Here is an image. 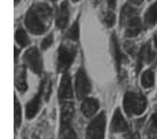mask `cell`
Listing matches in <instances>:
<instances>
[{
    "instance_id": "obj_9",
    "label": "cell",
    "mask_w": 157,
    "mask_h": 139,
    "mask_svg": "<svg viewBox=\"0 0 157 139\" xmlns=\"http://www.w3.org/2000/svg\"><path fill=\"white\" fill-rule=\"evenodd\" d=\"M129 130V125L122 115L120 108L114 112V115L110 123V131L112 132H126Z\"/></svg>"
},
{
    "instance_id": "obj_13",
    "label": "cell",
    "mask_w": 157,
    "mask_h": 139,
    "mask_svg": "<svg viewBox=\"0 0 157 139\" xmlns=\"http://www.w3.org/2000/svg\"><path fill=\"white\" fill-rule=\"evenodd\" d=\"M99 108V103L94 98H86L81 105V111L86 118L94 116Z\"/></svg>"
},
{
    "instance_id": "obj_2",
    "label": "cell",
    "mask_w": 157,
    "mask_h": 139,
    "mask_svg": "<svg viewBox=\"0 0 157 139\" xmlns=\"http://www.w3.org/2000/svg\"><path fill=\"white\" fill-rule=\"evenodd\" d=\"M121 24L123 26H125V36L129 38L137 37L141 32L142 24L138 16L137 10L129 5H125L122 8Z\"/></svg>"
},
{
    "instance_id": "obj_12",
    "label": "cell",
    "mask_w": 157,
    "mask_h": 139,
    "mask_svg": "<svg viewBox=\"0 0 157 139\" xmlns=\"http://www.w3.org/2000/svg\"><path fill=\"white\" fill-rule=\"evenodd\" d=\"M73 116H74V104L71 102L64 103L62 107V116H60L62 128L71 127Z\"/></svg>"
},
{
    "instance_id": "obj_25",
    "label": "cell",
    "mask_w": 157,
    "mask_h": 139,
    "mask_svg": "<svg viewBox=\"0 0 157 139\" xmlns=\"http://www.w3.org/2000/svg\"><path fill=\"white\" fill-rule=\"evenodd\" d=\"M146 133H157V114L151 116L149 123L147 125Z\"/></svg>"
},
{
    "instance_id": "obj_6",
    "label": "cell",
    "mask_w": 157,
    "mask_h": 139,
    "mask_svg": "<svg viewBox=\"0 0 157 139\" xmlns=\"http://www.w3.org/2000/svg\"><path fill=\"white\" fill-rule=\"evenodd\" d=\"M24 64L28 66L32 72H34L36 74H41L43 68V62L42 57L40 55L39 50L36 47H32L28 49L23 56Z\"/></svg>"
},
{
    "instance_id": "obj_20",
    "label": "cell",
    "mask_w": 157,
    "mask_h": 139,
    "mask_svg": "<svg viewBox=\"0 0 157 139\" xmlns=\"http://www.w3.org/2000/svg\"><path fill=\"white\" fill-rule=\"evenodd\" d=\"M39 90L42 92V98L46 102H48L49 99V96H50V92H51V82L50 80L46 78L44 80H42V82L40 84V88Z\"/></svg>"
},
{
    "instance_id": "obj_5",
    "label": "cell",
    "mask_w": 157,
    "mask_h": 139,
    "mask_svg": "<svg viewBox=\"0 0 157 139\" xmlns=\"http://www.w3.org/2000/svg\"><path fill=\"white\" fill-rule=\"evenodd\" d=\"M105 127H106V114L105 112H101L88 125L86 139H104Z\"/></svg>"
},
{
    "instance_id": "obj_21",
    "label": "cell",
    "mask_w": 157,
    "mask_h": 139,
    "mask_svg": "<svg viewBox=\"0 0 157 139\" xmlns=\"http://www.w3.org/2000/svg\"><path fill=\"white\" fill-rule=\"evenodd\" d=\"M78 37H80V29H78V21H75L73 25L71 26V29L67 32V38L71 40H78Z\"/></svg>"
},
{
    "instance_id": "obj_32",
    "label": "cell",
    "mask_w": 157,
    "mask_h": 139,
    "mask_svg": "<svg viewBox=\"0 0 157 139\" xmlns=\"http://www.w3.org/2000/svg\"><path fill=\"white\" fill-rule=\"evenodd\" d=\"M154 42H155V47L157 49V32L155 33V36H154Z\"/></svg>"
},
{
    "instance_id": "obj_36",
    "label": "cell",
    "mask_w": 157,
    "mask_h": 139,
    "mask_svg": "<svg viewBox=\"0 0 157 139\" xmlns=\"http://www.w3.org/2000/svg\"><path fill=\"white\" fill-rule=\"evenodd\" d=\"M51 1H57V0H51Z\"/></svg>"
},
{
    "instance_id": "obj_14",
    "label": "cell",
    "mask_w": 157,
    "mask_h": 139,
    "mask_svg": "<svg viewBox=\"0 0 157 139\" xmlns=\"http://www.w3.org/2000/svg\"><path fill=\"white\" fill-rule=\"evenodd\" d=\"M154 58V54L150 49L149 44H145L141 48V50L138 54V65H137V72L140 71L144 63H150Z\"/></svg>"
},
{
    "instance_id": "obj_31",
    "label": "cell",
    "mask_w": 157,
    "mask_h": 139,
    "mask_svg": "<svg viewBox=\"0 0 157 139\" xmlns=\"http://www.w3.org/2000/svg\"><path fill=\"white\" fill-rule=\"evenodd\" d=\"M126 139H138V136L137 133H134V135H129V136H126Z\"/></svg>"
},
{
    "instance_id": "obj_33",
    "label": "cell",
    "mask_w": 157,
    "mask_h": 139,
    "mask_svg": "<svg viewBox=\"0 0 157 139\" xmlns=\"http://www.w3.org/2000/svg\"><path fill=\"white\" fill-rule=\"evenodd\" d=\"M21 0H15V5H18V2H20Z\"/></svg>"
},
{
    "instance_id": "obj_15",
    "label": "cell",
    "mask_w": 157,
    "mask_h": 139,
    "mask_svg": "<svg viewBox=\"0 0 157 139\" xmlns=\"http://www.w3.org/2000/svg\"><path fill=\"white\" fill-rule=\"evenodd\" d=\"M15 86L20 92H25L28 90V83H26V72L24 66L17 68L15 75Z\"/></svg>"
},
{
    "instance_id": "obj_30",
    "label": "cell",
    "mask_w": 157,
    "mask_h": 139,
    "mask_svg": "<svg viewBox=\"0 0 157 139\" xmlns=\"http://www.w3.org/2000/svg\"><path fill=\"white\" fill-rule=\"evenodd\" d=\"M133 5H141L144 0H130Z\"/></svg>"
},
{
    "instance_id": "obj_1",
    "label": "cell",
    "mask_w": 157,
    "mask_h": 139,
    "mask_svg": "<svg viewBox=\"0 0 157 139\" xmlns=\"http://www.w3.org/2000/svg\"><path fill=\"white\" fill-rule=\"evenodd\" d=\"M51 17V9L47 4H36L29 9L25 25L29 31L39 36L47 31V22Z\"/></svg>"
},
{
    "instance_id": "obj_27",
    "label": "cell",
    "mask_w": 157,
    "mask_h": 139,
    "mask_svg": "<svg viewBox=\"0 0 157 139\" xmlns=\"http://www.w3.org/2000/svg\"><path fill=\"white\" fill-rule=\"evenodd\" d=\"M126 50L131 54V55H134V52H136V49H134V44H131V42H126Z\"/></svg>"
},
{
    "instance_id": "obj_22",
    "label": "cell",
    "mask_w": 157,
    "mask_h": 139,
    "mask_svg": "<svg viewBox=\"0 0 157 139\" xmlns=\"http://www.w3.org/2000/svg\"><path fill=\"white\" fill-rule=\"evenodd\" d=\"M60 139H78V136L72 127H65L62 128Z\"/></svg>"
},
{
    "instance_id": "obj_29",
    "label": "cell",
    "mask_w": 157,
    "mask_h": 139,
    "mask_svg": "<svg viewBox=\"0 0 157 139\" xmlns=\"http://www.w3.org/2000/svg\"><path fill=\"white\" fill-rule=\"evenodd\" d=\"M148 139H157V133H147Z\"/></svg>"
},
{
    "instance_id": "obj_26",
    "label": "cell",
    "mask_w": 157,
    "mask_h": 139,
    "mask_svg": "<svg viewBox=\"0 0 157 139\" xmlns=\"http://www.w3.org/2000/svg\"><path fill=\"white\" fill-rule=\"evenodd\" d=\"M52 42H54V37H52V34H49V36L46 37V38L42 40V42H41V48H42V50L48 49V48L52 44Z\"/></svg>"
},
{
    "instance_id": "obj_7",
    "label": "cell",
    "mask_w": 157,
    "mask_h": 139,
    "mask_svg": "<svg viewBox=\"0 0 157 139\" xmlns=\"http://www.w3.org/2000/svg\"><path fill=\"white\" fill-rule=\"evenodd\" d=\"M75 91L78 99L86 98L91 91L90 81L82 68H80L75 74Z\"/></svg>"
},
{
    "instance_id": "obj_23",
    "label": "cell",
    "mask_w": 157,
    "mask_h": 139,
    "mask_svg": "<svg viewBox=\"0 0 157 139\" xmlns=\"http://www.w3.org/2000/svg\"><path fill=\"white\" fill-rule=\"evenodd\" d=\"M21 122H22V107H21L18 99L15 97V125H16V128H20Z\"/></svg>"
},
{
    "instance_id": "obj_4",
    "label": "cell",
    "mask_w": 157,
    "mask_h": 139,
    "mask_svg": "<svg viewBox=\"0 0 157 139\" xmlns=\"http://www.w3.org/2000/svg\"><path fill=\"white\" fill-rule=\"evenodd\" d=\"M76 55V48L72 44H63L58 48V58H57V70L58 72H65L71 68Z\"/></svg>"
},
{
    "instance_id": "obj_8",
    "label": "cell",
    "mask_w": 157,
    "mask_h": 139,
    "mask_svg": "<svg viewBox=\"0 0 157 139\" xmlns=\"http://www.w3.org/2000/svg\"><path fill=\"white\" fill-rule=\"evenodd\" d=\"M73 97V89H72V80L71 75L65 72L62 76V81L59 84L58 89V98L59 102H65V100H71Z\"/></svg>"
},
{
    "instance_id": "obj_10",
    "label": "cell",
    "mask_w": 157,
    "mask_h": 139,
    "mask_svg": "<svg viewBox=\"0 0 157 139\" xmlns=\"http://www.w3.org/2000/svg\"><path fill=\"white\" fill-rule=\"evenodd\" d=\"M68 16H70V9H68V4L67 1H63L62 5L58 7L57 15H56V25L57 28L63 30L66 28L68 23Z\"/></svg>"
},
{
    "instance_id": "obj_11",
    "label": "cell",
    "mask_w": 157,
    "mask_h": 139,
    "mask_svg": "<svg viewBox=\"0 0 157 139\" xmlns=\"http://www.w3.org/2000/svg\"><path fill=\"white\" fill-rule=\"evenodd\" d=\"M41 99H42V92L38 91L33 98H32L30 102L26 105V108H25V114H26V118L28 119H32L38 114V112L40 110V106H41Z\"/></svg>"
},
{
    "instance_id": "obj_19",
    "label": "cell",
    "mask_w": 157,
    "mask_h": 139,
    "mask_svg": "<svg viewBox=\"0 0 157 139\" xmlns=\"http://www.w3.org/2000/svg\"><path fill=\"white\" fill-rule=\"evenodd\" d=\"M15 39L16 42L20 44L21 47H26L30 44V39L23 29H17V31L15 33Z\"/></svg>"
},
{
    "instance_id": "obj_35",
    "label": "cell",
    "mask_w": 157,
    "mask_h": 139,
    "mask_svg": "<svg viewBox=\"0 0 157 139\" xmlns=\"http://www.w3.org/2000/svg\"><path fill=\"white\" fill-rule=\"evenodd\" d=\"M156 114H157V105H156Z\"/></svg>"
},
{
    "instance_id": "obj_28",
    "label": "cell",
    "mask_w": 157,
    "mask_h": 139,
    "mask_svg": "<svg viewBox=\"0 0 157 139\" xmlns=\"http://www.w3.org/2000/svg\"><path fill=\"white\" fill-rule=\"evenodd\" d=\"M107 4H108L110 9H114L116 6V0H107Z\"/></svg>"
},
{
    "instance_id": "obj_3",
    "label": "cell",
    "mask_w": 157,
    "mask_h": 139,
    "mask_svg": "<svg viewBox=\"0 0 157 139\" xmlns=\"http://www.w3.org/2000/svg\"><path fill=\"white\" fill-rule=\"evenodd\" d=\"M123 106H124V111L129 116L140 115L147 107V99L141 94L128 91L125 92L123 98Z\"/></svg>"
},
{
    "instance_id": "obj_17",
    "label": "cell",
    "mask_w": 157,
    "mask_h": 139,
    "mask_svg": "<svg viewBox=\"0 0 157 139\" xmlns=\"http://www.w3.org/2000/svg\"><path fill=\"white\" fill-rule=\"evenodd\" d=\"M157 23V1L150 6L145 14L146 28H153Z\"/></svg>"
},
{
    "instance_id": "obj_34",
    "label": "cell",
    "mask_w": 157,
    "mask_h": 139,
    "mask_svg": "<svg viewBox=\"0 0 157 139\" xmlns=\"http://www.w3.org/2000/svg\"><path fill=\"white\" fill-rule=\"evenodd\" d=\"M72 1H73V2H76V1H78V0H72Z\"/></svg>"
},
{
    "instance_id": "obj_24",
    "label": "cell",
    "mask_w": 157,
    "mask_h": 139,
    "mask_svg": "<svg viewBox=\"0 0 157 139\" xmlns=\"http://www.w3.org/2000/svg\"><path fill=\"white\" fill-rule=\"evenodd\" d=\"M102 21H104V23L106 24L108 28H112L115 23V14L112 12V10H108V12L104 13Z\"/></svg>"
},
{
    "instance_id": "obj_16",
    "label": "cell",
    "mask_w": 157,
    "mask_h": 139,
    "mask_svg": "<svg viewBox=\"0 0 157 139\" xmlns=\"http://www.w3.org/2000/svg\"><path fill=\"white\" fill-rule=\"evenodd\" d=\"M110 50H112L113 57H114L115 63H116V68H117V71H120L122 60H123V55H122L121 50H120V46H118L117 38L115 36V33H113L112 37H110Z\"/></svg>"
},
{
    "instance_id": "obj_18",
    "label": "cell",
    "mask_w": 157,
    "mask_h": 139,
    "mask_svg": "<svg viewBox=\"0 0 157 139\" xmlns=\"http://www.w3.org/2000/svg\"><path fill=\"white\" fill-rule=\"evenodd\" d=\"M155 82V74L151 70H147L141 75V84L144 88H151Z\"/></svg>"
}]
</instances>
